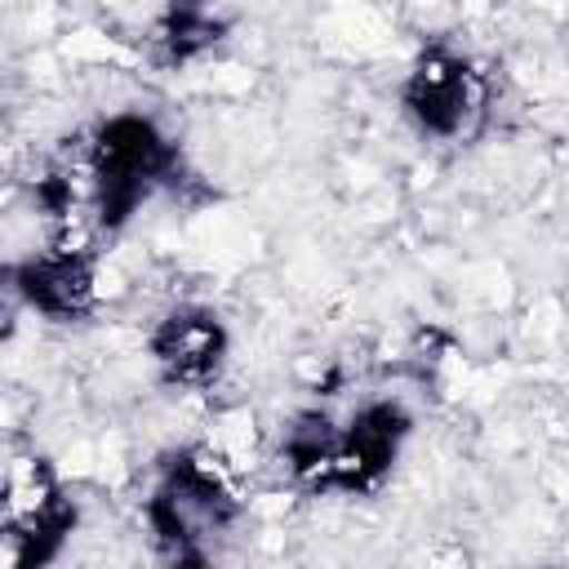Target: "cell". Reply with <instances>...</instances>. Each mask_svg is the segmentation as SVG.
<instances>
[{"mask_svg":"<svg viewBox=\"0 0 569 569\" xmlns=\"http://www.w3.org/2000/svg\"><path fill=\"white\" fill-rule=\"evenodd\" d=\"M405 107L427 133L458 138L480 116L485 84L458 53L427 49V53H418V62H413V71L405 80Z\"/></svg>","mask_w":569,"mask_h":569,"instance_id":"6da1fadb","label":"cell"},{"mask_svg":"<svg viewBox=\"0 0 569 569\" xmlns=\"http://www.w3.org/2000/svg\"><path fill=\"white\" fill-rule=\"evenodd\" d=\"M13 289L31 311L49 320H80L98 302V262L89 249L49 244L27 262H18Z\"/></svg>","mask_w":569,"mask_h":569,"instance_id":"7a4b0ae2","label":"cell"},{"mask_svg":"<svg viewBox=\"0 0 569 569\" xmlns=\"http://www.w3.org/2000/svg\"><path fill=\"white\" fill-rule=\"evenodd\" d=\"M151 356L169 382L204 387L209 378H218V369L227 360V329L204 307H178L156 325Z\"/></svg>","mask_w":569,"mask_h":569,"instance_id":"3957f363","label":"cell"},{"mask_svg":"<svg viewBox=\"0 0 569 569\" xmlns=\"http://www.w3.org/2000/svg\"><path fill=\"white\" fill-rule=\"evenodd\" d=\"M405 431H409V418H405L400 405H391V400L365 405L338 440L325 489H369V485H378L382 471L391 467Z\"/></svg>","mask_w":569,"mask_h":569,"instance_id":"277c9868","label":"cell"}]
</instances>
